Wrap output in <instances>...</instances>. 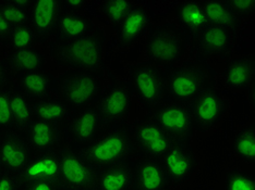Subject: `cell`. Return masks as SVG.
<instances>
[{"label": "cell", "mask_w": 255, "mask_h": 190, "mask_svg": "<svg viewBox=\"0 0 255 190\" xmlns=\"http://www.w3.org/2000/svg\"><path fill=\"white\" fill-rule=\"evenodd\" d=\"M130 101V91L125 86L110 88L98 103L97 111L101 120L108 124L123 122L129 110Z\"/></svg>", "instance_id": "obj_12"}, {"label": "cell", "mask_w": 255, "mask_h": 190, "mask_svg": "<svg viewBox=\"0 0 255 190\" xmlns=\"http://www.w3.org/2000/svg\"><path fill=\"white\" fill-rule=\"evenodd\" d=\"M147 54L152 60L160 63L176 61L181 54V38L176 32L160 30L150 37Z\"/></svg>", "instance_id": "obj_14"}, {"label": "cell", "mask_w": 255, "mask_h": 190, "mask_svg": "<svg viewBox=\"0 0 255 190\" xmlns=\"http://www.w3.org/2000/svg\"><path fill=\"white\" fill-rule=\"evenodd\" d=\"M11 66L16 72H36L44 64V58L36 49L15 50L10 58Z\"/></svg>", "instance_id": "obj_24"}, {"label": "cell", "mask_w": 255, "mask_h": 190, "mask_svg": "<svg viewBox=\"0 0 255 190\" xmlns=\"http://www.w3.org/2000/svg\"><path fill=\"white\" fill-rule=\"evenodd\" d=\"M227 190H255L254 178L239 171L230 172L226 180Z\"/></svg>", "instance_id": "obj_34"}, {"label": "cell", "mask_w": 255, "mask_h": 190, "mask_svg": "<svg viewBox=\"0 0 255 190\" xmlns=\"http://www.w3.org/2000/svg\"><path fill=\"white\" fill-rule=\"evenodd\" d=\"M202 7L207 21L212 22L214 25L227 28L236 23V14L226 2H205Z\"/></svg>", "instance_id": "obj_27"}, {"label": "cell", "mask_w": 255, "mask_h": 190, "mask_svg": "<svg viewBox=\"0 0 255 190\" xmlns=\"http://www.w3.org/2000/svg\"><path fill=\"white\" fill-rule=\"evenodd\" d=\"M134 182L137 190H165L169 184L163 165L153 158L138 162Z\"/></svg>", "instance_id": "obj_15"}, {"label": "cell", "mask_w": 255, "mask_h": 190, "mask_svg": "<svg viewBox=\"0 0 255 190\" xmlns=\"http://www.w3.org/2000/svg\"><path fill=\"white\" fill-rule=\"evenodd\" d=\"M66 4L68 5L69 8H71V9H78L80 7H82V5L84 4V2L81 1V0H74V1H67Z\"/></svg>", "instance_id": "obj_42"}, {"label": "cell", "mask_w": 255, "mask_h": 190, "mask_svg": "<svg viewBox=\"0 0 255 190\" xmlns=\"http://www.w3.org/2000/svg\"><path fill=\"white\" fill-rule=\"evenodd\" d=\"M1 12L5 21L9 23L10 26H21L25 25L28 19V13L25 8H22L14 1L4 2L0 5Z\"/></svg>", "instance_id": "obj_32"}, {"label": "cell", "mask_w": 255, "mask_h": 190, "mask_svg": "<svg viewBox=\"0 0 255 190\" xmlns=\"http://www.w3.org/2000/svg\"><path fill=\"white\" fill-rule=\"evenodd\" d=\"M59 60L70 67L83 71H95L101 64L102 44L98 38L84 35L70 39L58 51Z\"/></svg>", "instance_id": "obj_2"}, {"label": "cell", "mask_w": 255, "mask_h": 190, "mask_svg": "<svg viewBox=\"0 0 255 190\" xmlns=\"http://www.w3.org/2000/svg\"><path fill=\"white\" fill-rule=\"evenodd\" d=\"M101 85L90 74L78 73L66 77L61 83L65 100L74 107H84L93 102L100 94Z\"/></svg>", "instance_id": "obj_8"}, {"label": "cell", "mask_w": 255, "mask_h": 190, "mask_svg": "<svg viewBox=\"0 0 255 190\" xmlns=\"http://www.w3.org/2000/svg\"><path fill=\"white\" fill-rule=\"evenodd\" d=\"M30 160V148L16 134L5 135L0 141V163L11 174L18 175Z\"/></svg>", "instance_id": "obj_13"}, {"label": "cell", "mask_w": 255, "mask_h": 190, "mask_svg": "<svg viewBox=\"0 0 255 190\" xmlns=\"http://www.w3.org/2000/svg\"><path fill=\"white\" fill-rule=\"evenodd\" d=\"M19 185L16 175L11 173L0 175V190H18Z\"/></svg>", "instance_id": "obj_38"}, {"label": "cell", "mask_w": 255, "mask_h": 190, "mask_svg": "<svg viewBox=\"0 0 255 190\" xmlns=\"http://www.w3.org/2000/svg\"><path fill=\"white\" fill-rule=\"evenodd\" d=\"M227 4L235 14H249L252 13L255 9L254 1H230Z\"/></svg>", "instance_id": "obj_36"}, {"label": "cell", "mask_w": 255, "mask_h": 190, "mask_svg": "<svg viewBox=\"0 0 255 190\" xmlns=\"http://www.w3.org/2000/svg\"><path fill=\"white\" fill-rule=\"evenodd\" d=\"M179 20L191 31H202L208 25L203 7L198 2H184L179 9Z\"/></svg>", "instance_id": "obj_25"}, {"label": "cell", "mask_w": 255, "mask_h": 190, "mask_svg": "<svg viewBox=\"0 0 255 190\" xmlns=\"http://www.w3.org/2000/svg\"><path fill=\"white\" fill-rule=\"evenodd\" d=\"M33 113L38 120L49 121V122H58L67 118L68 108L60 101L47 100L38 101L32 106Z\"/></svg>", "instance_id": "obj_30"}, {"label": "cell", "mask_w": 255, "mask_h": 190, "mask_svg": "<svg viewBox=\"0 0 255 190\" xmlns=\"http://www.w3.org/2000/svg\"><path fill=\"white\" fill-rule=\"evenodd\" d=\"M224 111V102L220 97L210 88H203L195 97L192 115L202 131L210 130L217 124Z\"/></svg>", "instance_id": "obj_11"}, {"label": "cell", "mask_w": 255, "mask_h": 190, "mask_svg": "<svg viewBox=\"0 0 255 190\" xmlns=\"http://www.w3.org/2000/svg\"><path fill=\"white\" fill-rule=\"evenodd\" d=\"M146 4L149 9L152 10L153 14H161L167 12L168 10H170L173 5H176V1H149V2H144Z\"/></svg>", "instance_id": "obj_39"}, {"label": "cell", "mask_w": 255, "mask_h": 190, "mask_svg": "<svg viewBox=\"0 0 255 190\" xmlns=\"http://www.w3.org/2000/svg\"><path fill=\"white\" fill-rule=\"evenodd\" d=\"M132 135L141 150L153 158H161L178 142L155 121H143L133 126Z\"/></svg>", "instance_id": "obj_4"}, {"label": "cell", "mask_w": 255, "mask_h": 190, "mask_svg": "<svg viewBox=\"0 0 255 190\" xmlns=\"http://www.w3.org/2000/svg\"><path fill=\"white\" fill-rule=\"evenodd\" d=\"M132 80L137 95L147 106H156L161 101L165 82L160 72L152 65L143 64L132 72Z\"/></svg>", "instance_id": "obj_9"}, {"label": "cell", "mask_w": 255, "mask_h": 190, "mask_svg": "<svg viewBox=\"0 0 255 190\" xmlns=\"http://www.w3.org/2000/svg\"><path fill=\"white\" fill-rule=\"evenodd\" d=\"M133 151L129 134L124 129L109 130L78 154L96 173L124 163Z\"/></svg>", "instance_id": "obj_1"}, {"label": "cell", "mask_w": 255, "mask_h": 190, "mask_svg": "<svg viewBox=\"0 0 255 190\" xmlns=\"http://www.w3.org/2000/svg\"><path fill=\"white\" fill-rule=\"evenodd\" d=\"M200 42L202 47L208 53L220 54L227 49L230 35L227 28L218 25H207L201 31Z\"/></svg>", "instance_id": "obj_22"}, {"label": "cell", "mask_w": 255, "mask_h": 190, "mask_svg": "<svg viewBox=\"0 0 255 190\" xmlns=\"http://www.w3.org/2000/svg\"><path fill=\"white\" fill-rule=\"evenodd\" d=\"M11 31V26L9 25V23L5 21L4 16L1 12V9H0V37L3 38L5 36H8Z\"/></svg>", "instance_id": "obj_41"}, {"label": "cell", "mask_w": 255, "mask_h": 190, "mask_svg": "<svg viewBox=\"0 0 255 190\" xmlns=\"http://www.w3.org/2000/svg\"><path fill=\"white\" fill-rule=\"evenodd\" d=\"M134 175L125 162L97 173L95 190H131Z\"/></svg>", "instance_id": "obj_17"}, {"label": "cell", "mask_w": 255, "mask_h": 190, "mask_svg": "<svg viewBox=\"0 0 255 190\" xmlns=\"http://www.w3.org/2000/svg\"><path fill=\"white\" fill-rule=\"evenodd\" d=\"M59 129L55 122L37 120L27 128V145L37 152L50 151L59 142Z\"/></svg>", "instance_id": "obj_16"}, {"label": "cell", "mask_w": 255, "mask_h": 190, "mask_svg": "<svg viewBox=\"0 0 255 190\" xmlns=\"http://www.w3.org/2000/svg\"><path fill=\"white\" fill-rule=\"evenodd\" d=\"M149 23V14L142 7L132 8L121 22L119 39L125 44H130L140 37Z\"/></svg>", "instance_id": "obj_21"}, {"label": "cell", "mask_w": 255, "mask_h": 190, "mask_svg": "<svg viewBox=\"0 0 255 190\" xmlns=\"http://www.w3.org/2000/svg\"><path fill=\"white\" fill-rule=\"evenodd\" d=\"M12 125L10 95L8 91L0 90V128H9Z\"/></svg>", "instance_id": "obj_35"}, {"label": "cell", "mask_w": 255, "mask_h": 190, "mask_svg": "<svg viewBox=\"0 0 255 190\" xmlns=\"http://www.w3.org/2000/svg\"><path fill=\"white\" fill-rule=\"evenodd\" d=\"M59 14V2L56 0L35 1L32 5V26L38 35H45L55 26Z\"/></svg>", "instance_id": "obj_19"}, {"label": "cell", "mask_w": 255, "mask_h": 190, "mask_svg": "<svg viewBox=\"0 0 255 190\" xmlns=\"http://www.w3.org/2000/svg\"><path fill=\"white\" fill-rule=\"evenodd\" d=\"M21 88L27 97L43 98L49 91V78L39 72L26 73L21 79Z\"/></svg>", "instance_id": "obj_28"}, {"label": "cell", "mask_w": 255, "mask_h": 190, "mask_svg": "<svg viewBox=\"0 0 255 190\" xmlns=\"http://www.w3.org/2000/svg\"><path fill=\"white\" fill-rule=\"evenodd\" d=\"M101 121L97 109L89 108L79 113L70 123V134L72 138L79 143L90 141L96 135Z\"/></svg>", "instance_id": "obj_18"}, {"label": "cell", "mask_w": 255, "mask_h": 190, "mask_svg": "<svg viewBox=\"0 0 255 190\" xmlns=\"http://www.w3.org/2000/svg\"><path fill=\"white\" fill-rule=\"evenodd\" d=\"M9 36L12 47L16 50H21L30 48L35 39V32L30 26L21 25L11 28Z\"/></svg>", "instance_id": "obj_31"}, {"label": "cell", "mask_w": 255, "mask_h": 190, "mask_svg": "<svg viewBox=\"0 0 255 190\" xmlns=\"http://www.w3.org/2000/svg\"><path fill=\"white\" fill-rule=\"evenodd\" d=\"M205 75L194 66H182L173 71L167 82V88L172 97L181 101L193 99L203 89Z\"/></svg>", "instance_id": "obj_10"}, {"label": "cell", "mask_w": 255, "mask_h": 190, "mask_svg": "<svg viewBox=\"0 0 255 190\" xmlns=\"http://www.w3.org/2000/svg\"><path fill=\"white\" fill-rule=\"evenodd\" d=\"M155 122L178 142L187 139L193 126L190 109L180 103H168L159 108L155 114Z\"/></svg>", "instance_id": "obj_5"}, {"label": "cell", "mask_w": 255, "mask_h": 190, "mask_svg": "<svg viewBox=\"0 0 255 190\" xmlns=\"http://www.w3.org/2000/svg\"><path fill=\"white\" fill-rule=\"evenodd\" d=\"M235 151L239 157L248 163L255 161V130L254 126L250 125L241 129L235 139Z\"/></svg>", "instance_id": "obj_29"}, {"label": "cell", "mask_w": 255, "mask_h": 190, "mask_svg": "<svg viewBox=\"0 0 255 190\" xmlns=\"http://www.w3.org/2000/svg\"><path fill=\"white\" fill-rule=\"evenodd\" d=\"M19 184H26L35 181H50L60 185V168L58 152L46 151L36 154L28 160L18 175Z\"/></svg>", "instance_id": "obj_7"}, {"label": "cell", "mask_w": 255, "mask_h": 190, "mask_svg": "<svg viewBox=\"0 0 255 190\" xmlns=\"http://www.w3.org/2000/svg\"><path fill=\"white\" fill-rule=\"evenodd\" d=\"M60 186L65 190H95L97 173L80 155L63 148L58 152Z\"/></svg>", "instance_id": "obj_3"}, {"label": "cell", "mask_w": 255, "mask_h": 190, "mask_svg": "<svg viewBox=\"0 0 255 190\" xmlns=\"http://www.w3.org/2000/svg\"><path fill=\"white\" fill-rule=\"evenodd\" d=\"M4 83V67L2 65L1 61H0V86Z\"/></svg>", "instance_id": "obj_43"}, {"label": "cell", "mask_w": 255, "mask_h": 190, "mask_svg": "<svg viewBox=\"0 0 255 190\" xmlns=\"http://www.w3.org/2000/svg\"><path fill=\"white\" fill-rule=\"evenodd\" d=\"M1 171H2V165L0 163V175H1Z\"/></svg>", "instance_id": "obj_44"}, {"label": "cell", "mask_w": 255, "mask_h": 190, "mask_svg": "<svg viewBox=\"0 0 255 190\" xmlns=\"http://www.w3.org/2000/svg\"><path fill=\"white\" fill-rule=\"evenodd\" d=\"M241 36L243 44L250 46V47H254V20L248 22L247 24L243 26Z\"/></svg>", "instance_id": "obj_40"}, {"label": "cell", "mask_w": 255, "mask_h": 190, "mask_svg": "<svg viewBox=\"0 0 255 190\" xmlns=\"http://www.w3.org/2000/svg\"><path fill=\"white\" fill-rule=\"evenodd\" d=\"M161 165L169 182L173 185H180L193 174L196 166V158L189 146L182 142H177L161 157Z\"/></svg>", "instance_id": "obj_6"}, {"label": "cell", "mask_w": 255, "mask_h": 190, "mask_svg": "<svg viewBox=\"0 0 255 190\" xmlns=\"http://www.w3.org/2000/svg\"><path fill=\"white\" fill-rule=\"evenodd\" d=\"M11 112H12V125L18 130H24L33 123V108L25 97L16 91L9 93Z\"/></svg>", "instance_id": "obj_23"}, {"label": "cell", "mask_w": 255, "mask_h": 190, "mask_svg": "<svg viewBox=\"0 0 255 190\" xmlns=\"http://www.w3.org/2000/svg\"><path fill=\"white\" fill-rule=\"evenodd\" d=\"M130 10L131 4L126 0H123V1H107L104 3L103 7L104 14L114 24H119L123 22Z\"/></svg>", "instance_id": "obj_33"}, {"label": "cell", "mask_w": 255, "mask_h": 190, "mask_svg": "<svg viewBox=\"0 0 255 190\" xmlns=\"http://www.w3.org/2000/svg\"><path fill=\"white\" fill-rule=\"evenodd\" d=\"M59 184L50 181H35L28 183L24 186V190H61Z\"/></svg>", "instance_id": "obj_37"}, {"label": "cell", "mask_w": 255, "mask_h": 190, "mask_svg": "<svg viewBox=\"0 0 255 190\" xmlns=\"http://www.w3.org/2000/svg\"><path fill=\"white\" fill-rule=\"evenodd\" d=\"M224 77L231 88L248 87L254 77V60L250 57H243L230 61L225 70Z\"/></svg>", "instance_id": "obj_20"}, {"label": "cell", "mask_w": 255, "mask_h": 190, "mask_svg": "<svg viewBox=\"0 0 255 190\" xmlns=\"http://www.w3.org/2000/svg\"><path fill=\"white\" fill-rule=\"evenodd\" d=\"M90 27V22L78 14H65L58 21V30L61 37L68 39L84 36Z\"/></svg>", "instance_id": "obj_26"}]
</instances>
